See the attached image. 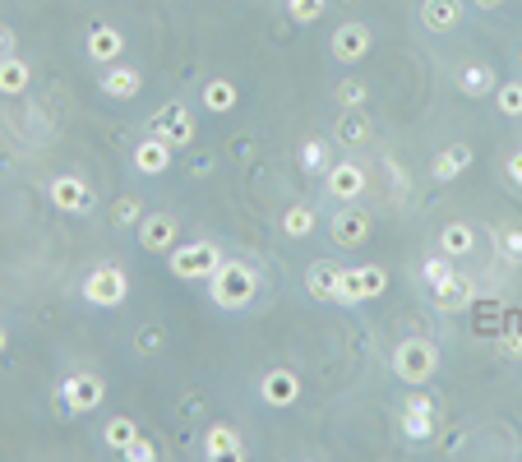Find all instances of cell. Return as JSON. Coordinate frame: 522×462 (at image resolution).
<instances>
[{
    "label": "cell",
    "instance_id": "6da1fadb",
    "mask_svg": "<svg viewBox=\"0 0 522 462\" xmlns=\"http://www.w3.org/2000/svg\"><path fill=\"white\" fill-rule=\"evenodd\" d=\"M259 296V273L245 259H222L208 278V301L218 310H245Z\"/></svg>",
    "mask_w": 522,
    "mask_h": 462
},
{
    "label": "cell",
    "instance_id": "7a4b0ae2",
    "mask_svg": "<svg viewBox=\"0 0 522 462\" xmlns=\"http://www.w3.org/2000/svg\"><path fill=\"white\" fill-rule=\"evenodd\" d=\"M439 370V347L430 338H407L398 342V352H393V375L407 384V389H421L430 384Z\"/></svg>",
    "mask_w": 522,
    "mask_h": 462
},
{
    "label": "cell",
    "instance_id": "3957f363",
    "mask_svg": "<svg viewBox=\"0 0 522 462\" xmlns=\"http://www.w3.org/2000/svg\"><path fill=\"white\" fill-rule=\"evenodd\" d=\"M222 259H227V255H222L213 241H190V245H171V250H167L171 278H181V282H208Z\"/></svg>",
    "mask_w": 522,
    "mask_h": 462
},
{
    "label": "cell",
    "instance_id": "277c9868",
    "mask_svg": "<svg viewBox=\"0 0 522 462\" xmlns=\"http://www.w3.org/2000/svg\"><path fill=\"white\" fill-rule=\"evenodd\" d=\"M79 292H84L88 305H98V310H116V305H125V296H130V278H125V268H116V264H98L84 278Z\"/></svg>",
    "mask_w": 522,
    "mask_h": 462
},
{
    "label": "cell",
    "instance_id": "5b68a950",
    "mask_svg": "<svg viewBox=\"0 0 522 462\" xmlns=\"http://www.w3.org/2000/svg\"><path fill=\"white\" fill-rule=\"evenodd\" d=\"M195 116H190V107L185 102H162L153 116H148V134H158V139H167L171 148H190L195 144Z\"/></svg>",
    "mask_w": 522,
    "mask_h": 462
},
{
    "label": "cell",
    "instance_id": "8992f818",
    "mask_svg": "<svg viewBox=\"0 0 522 462\" xmlns=\"http://www.w3.org/2000/svg\"><path fill=\"white\" fill-rule=\"evenodd\" d=\"M56 398H61L65 412L84 416V412H98V407H102V398H107V384H102L93 370H79V375H65L61 379Z\"/></svg>",
    "mask_w": 522,
    "mask_h": 462
},
{
    "label": "cell",
    "instance_id": "52a82bcc",
    "mask_svg": "<svg viewBox=\"0 0 522 462\" xmlns=\"http://www.w3.org/2000/svg\"><path fill=\"white\" fill-rule=\"evenodd\" d=\"M389 287V273L379 264H361V268H342V282H338V305H361V301H375L384 296Z\"/></svg>",
    "mask_w": 522,
    "mask_h": 462
},
{
    "label": "cell",
    "instance_id": "ba28073f",
    "mask_svg": "<svg viewBox=\"0 0 522 462\" xmlns=\"http://www.w3.org/2000/svg\"><path fill=\"white\" fill-rule=\"evenodd\" d=\"M328 236H333L338 250H356V245L370 241V213L356 204H342L338 213L328 218Z\"/></svg>",
    "mask_w": 522,
    "mask_h": 462
},
{
    "label": "cell",
    "instance_id": "9c48e42d",
    "mask_svg": "<svg viewBox=\"0 0 522 462\" xmlns=\"http://www.w3.org/2000/svg\"><path fill=\"white\" fill-rule=\"evenodd\" d=\"M324 190L338 204H356V199L370 190V176H365L361 162H333V167L324 171Z\"/></svg>",
    "mask_w": 522,
    "mask_h": 462
},
{
    "label": "cell",
    "instance_id": "30bf717a",
    "mask_svg": "<svg viewBox=\"0 0 522 462\" xmlns=\"http://www.w3.org/2000/svg\"><path fill=\"white\" fill-rule=\"evenodd\" d=\"M47 199L56 213H88V208H93V185H88L84 176L65 171V176H56V181L47 185Z\"/></svg>",
    "mask_w": 522,
    "mask_h": 462
},
{
    "label": "cell",
    "instance_id": "8fae6325",
    "mask_svg": "<svg viewBox=\"0 0 522 462\" xmlns=\"http://www.w3.org/2000/svg\"><path fill=\"white\" fill-rule=\"evenodd\" d=\"M328 47H333V56H338L342 65H361L365 56L375 51V33H370L365 24H338Z\"/></svg>",
    "mask_w": 522,
    "mask_h": 462
},
{
    "label": "cell",
    "instance_id": "7c38bea8",
    "mask_svg": "<svg viewBox=\"0 0 522 462\" xmlns=\"http://www.w3.org/2000/svg\"><path fill=\"white\" fill-rule=\"evenodd\" d=\"M259 398L268 402V407H292L296 398H301V375L296 370H287V365H273V370H264V379H259Z\"/></svg>",
    "mask_w": 522,
    "mask_h": 462
},
{
    "label": "cell",
    "instance_id": "4fadbf2b",
    "mask_svg": "<svg viewBox=\"0 0 522 462\" xmlns=\"http://www.w3.org/2000/svg\"><path fill=\"white\" fill-rule=\"evenodd\" d=\"M84 56L93 65H116L125 56V33L111 24H93L84 37Z\"/></svg>",
    "mask_w": 522,
    "mask_h": 462
},
{
    "label": "cell",
    "instance_id": "5bb4252c",
    "mask_svg": "<svg viewBox=\"0 0 522 462\" xmlns=\"http://www.w3.org/2000/svg\"><path fill=\"white\" fill-rule=\"evenodd\" d=\"M430 301H435V310H444V315H458V310H467V305L476 301V282L462 278V273H449L439 287H430Z\"/></svg>",
    "mask_w": 522,
    "mask_h": 462
},
{
    "label": "cell",
    "instance_id": "9a60e30c",
    "mask_svg": "<svg viewBox=\"0 0 522 462\" xmlns=\"http://www.w3.org/2000/svg\"><path fill=\"white\" fill-rule=\"evenodd\" d=\"M402 430H407V439H430L439 430V407L425 393H412L402 407Z\"/></svg>",
    "mask_w": 522,
    "mask_h": 462
},
{
    "label": "cell",
    "instance_id": "2e32d148",
    "mask_svg": "<svg viewBox=\"0 0 522 462\" xmlns=\"http://www.w3.org/2000/svg\"><path fill=\"white\" fill-rule=\"evenodd\" d=\"M139 245H144V250H153V255H167L171 245H176V218H171V213H144V218H139Z\"/></svg>",
    "mask_w": 522,
    "mask_h": 462
},
{
    "label": "cell",
    "instance_id": "e0dca14e",
    "mask_svg": "<svg viewBox=\"0 0 522 462\" xmlns=\"http://www.w3.org/2000/svg\"><path fill=\"white\" fill-rule=\"evenodd\" d=\"M102 93L116 102H134L144 93V74L134 70V65H121V61L107 65V70H102Z\"/></svg>",
    "mask_w": 522,
    "mask_h": 462
},
{
    "label": "cell",
    "instance_id": "ac0fdd59",
    "mask_svg": "<svg viewBox=\"0 0 522 462\" xmlns=\"http://www.w3.org/2000/svg\"><path fill=\"white\" fill-rule=\"evenodd\" d=\"M338 282H342L338 259H315L310 273H305V292H310V301H338Z\"/></svg>",
    "mask_w": 522,
    "mask_h": 462
},
{
    "label": "cell",
    "instance_id": "d6986e66",
    "mask_svg": "<svg viewBox=\"0 0 522 462\" xmlns=\"http://www.w3.org/2000/svg\"><path fill=\"white\" fill-rule=\"evenodd\" d=\"M204 458H208V462H241V458H245L241 430H236V426H208V435H204Z\"/></svg>",
    "mask_w": 522,
    "mask_h": 462
},
{
    "label": "cell",
    "instance_id": "ffe728a7",
    "mask_svg": "<svg viewBox=\"0 0 522 462\" xmlns=\"http://www.w3.org/2000/svg\"><path fill=\"white\" fill-rule=\"evenodd\" d=\"M134 171L139 176H162V171L171 167V144L167 139H158V134H148V139H139L134 144Z\"/></svg>",
    "mask_w": 522,
    "mask_h": 462
},
{
    "label": "cell",
    "instance_id": "44dd1931",
    "mask_svg": "<svg viewBox=\"0 0 522 462\" xmlns=\"http://www.w3.org/2000/svg\"><path fill=\"white\" fill-rule=\"evenodd\" d=\"M495 88H499V74L495 65L486 61H467L458 74V93L462 98H495Z\"/></svg>",
    "mask_w": 522,
    "mask_h": 462
},
{
    "label": "cell",
    "instance_id": "7402d4cb",
    "mask_svg": "<svg viewBox=\"0 0 522 462\" xmlns=\"http://www.w3.org/2000/svg\"><path fill=\"white\" fill-rule=\"evenodd\" d=\"M472 144H449V148H439L435 153V162H430V176H435V181H458L462 171L472 167Z\"/></svg>",
    "mask_w": 522,
    "mask_h": 462
},
{
    "label": "cell",
    "instance_id": "603a6c76",
    "mask_svg": "<svg viewBox=\"0 0 522 462\" xmlns=\"http://www.w3.org/2000/svg\"><path fill=\"white\" fill-rule=\"evenodd\" d=\"M458 24H462V0H421V28L449 33Z\"/></svg>",
    "mask_w": 522,
    "mask_h": 462
},
{
    "label": "cell",
    "instance_id": "cb8c5ba5",
    "mask_svg": "<svg viewBox=\"0 0 522 462\" xmlns=\"http://www.w3.org/2000/svg\"><path fill=\"white\" fill-rule=\"evenodd\" d=\"M28 84H33V65L14 51V56H0V93L5 98H19V93H28Z\"/></svg>",
    "mask_w": 522,
    "mask_h": 462
},
{
    "label": "cell",
    "instance_id": "d4e9b609",
    "mask_svg": "<svg viewBox=\"0 0 522 462\" xmlns=\"http://www.w3.org/2000/svg\"><path fill=\"white\" fill-rule=\"evenodd\" d=\"M199 102H204V111H213V116H227V111H236L241 93H236L231 79H208L204 93H199Z\"/></svg>",
    "mask_w": 522,
    "mask_h": 462
},
{
    "label": "cell",
    "instance_id": "484cf974",
    "mask_svg": "<svg viewBox=\"0 0 522 462\" xmlns=\"http://www.w3.org/2000/svg\"><path fill=\"white\" fill-rule=\"evenodd\" d=\"M439 250H444L449 259L472 255V250H476V227H472V222H449V227L439 231Z\"/></svg>",
    "mask_w": 522,
    "mask_h": 462
},
{
    "label": "cell",
    "instance_id": "4316f807",
    "mask_svg": "<svg viewBox=\"0 0 522 462\" xmlns=\"http://www.w3.org/2000/svg\"><path fill=\"white\" fill-rule=\"evenodd\" d=\"M338 144H347V148H356V144H365L370 139V116H365L361 107H352V111H342L338 116Z\"/></svg>",
    "mask_w": 522,
    "mask_h": 462
},
{
    "label": "cell",
    "instance_id": "83f0119b",
    "mask_svg": "<svg viewBox=\"0 0 522 462\" xmlns=\"http://www.w3.org/2000/svg\"><path fill=\"white\" fill-rule=\"evenodd\" d=\"M134 439H139V426H134L130 416H111L107 426H102V444H107V449H116V453H125Z\"/></svg>",
    "mask_w": 522,
    "mask_h": 462
},
{
    "label": "cell",
    "instance_id": "f1b7e54d",
    "mask_svg": "<svg viewBox=\"0 0 522 462\" xmlns=\"http://www.w3.org/2000/svg\"><path fill=\"white\" fill-rule=\"evenodd\" d=\"M315 231V208L310 204H292L282 213V236H292V241H305Z\"/></svg>",
    "mask_w": 522,
    "mask_h": 462
},
{
    "label": "cell",
    "instance_id": "f546056e",
    "mask_svg": "<svg viewBox=\"0 0 522 462\" xmlns=\"http://www.w3.org/2000/svg\"><path fill=\"white\" fill-rule=\"evenodd\" d=\"M495 250L509 264H522V222H499L495 227Z\"/></svg>",
    "mask_w": 522,
    "mask_h": 462
},
{
    "label": "cell",
    "instance_id": "4dcf8cb0",
    "mask_svg": "<svg viewBox=\"0 0 522 462\" xmlns=\"http://www.w3.org/2000/svg\"><path fill=\"white\" fill-rule=\"evenodd\" d=\"M365 98H370V84H365L361 74H352V79H342V84L333 88V102H338L342 111H352V107H365Z\"/></svg>",
    "mask_w": 522,
    "mask_h": 462
},
{
    "label": "cell",
    "instance_id": "1f68e13d",
    "mask_svg": "<svg viewBox=\"0 0 522 462\" xmlns=\"http://www.w3.org/2000/svg\"><path fill=\"white\" fill-rule=\"evenodd\" d=\"M495 107H499V116L518 121L522 116V79H504V84L495 88Z\"/></svg>",
    "mask_w": 522,
    "mask_h": 462
},
{
    "label": "cell",
    "instance_id": "d6a6232c",
    "mask_svg": "<svg viewBox=\"0 0 522 462\" xmlns=\"http://www.w3.org/2000/svg\"><path fill=\"white\" fill-rule=\"evenodd\" d=\"M144 213H148L144 199H134V195H121L116 204H111V222H116V227H139Z\"/></svg>",
    "mask_w": 522,
    "mask_h": 462
},
{
    "label": "cell",
    "instance_id": "836d02e7",
    "mask_svg": "<svg viewBox=\"0 0 522 462\" xmlns=\"http://www.w3.org/2000/svg\"><path fill=\"white\" fill-rule=\"evenodd\" d=\"M301 167L315 171V176H324L328 167H333V158H328V144L324 139H305L301 144Z\"/></svg>",
    "mask_w": 522,
    "mask_h": 462
},
{
    "label": "cell",
    "instance_id": "e575fe53",
    "mask_svg": "<svg viewBox=\"0 0 522 462\" xmlns=\"http://www.w3.org/2000/svg\"><path fill=\"white\" fill-rule=\"evenodd\" d=\"M453 273V264H449V255H444V250H439V255H430L421 264V278H425V287H439V282L449 278Z\"/></svg>",
    "mask_w": 522,
    "mask_h": 462
},
{
    "label": "cell",
    "instance_id": "d590c367",
    "mask_svg": "<svg viewBox=\"0 0 522 462\" xmlns=\"http://www.w3.org/2000/svg\"><path fill=\"white\" fill-rule=\"evenodd\" d=\"M134 347H139V352H144V356H153V352H162V347H167V333H162L158 324H148V329H139Z\"/></svg>",
    "mask_w": 522,
    "mask_h": 462
},
{
    "label": "cell",
    "instance_id": "8d00e7d4",
    "mask_svg": "<svg viewBox=\"0 0 522 462\" xmlns=\"http://www.w3.org/2000/svg\"><path fill=\"white\" fill-rule=\"evenodd\" d=\"M287 10H292L296 24H315L319 14H324V0H287Z\"/></svg>",
    "mask_w": 522,
    "mask_h": 462
},
{
    "label": "cell",
    "instance_id": "74e56055",
    "mask_svg": "<svg viewBox=\"0 0 522 462\" xmlns=\"http://www.w3.org/2000/svg\"><path fill=\"white\" fill-rule=\"evenodd\" d=\"M121 458H125V462H153V458H158V444L139 435V439H134V444H130V449L121 453Z\"/></svg>",
    "mask_w": 522,
    "mask_h": 462
},
{
    "label": "cell",
    "instance_id": "f35d334b",
    "mask_svg": "<svg viewBox=\"0 0 522 462\" xmlns=\"http://www.w3.org/2000/svg\"><path fill=\"white\" fill-rule=\"evenodd\" d=\"M504 176H509L513 190H522V148H513L509 158H504Z\"/></svg>",
    "mask_w": 522,
    "mask_h": 462
},
{
    "label": "cell",
    "instance_id": "ab89813d",
    "mask_svg": "<svg viewBox=\"0 0 522 462\" xmlns=\"http://www.w3.org/2000/svg\"><path fill=\"white\" fill-rule=\"evenodd\" d=\"M0 56H14V28H0Z\"/></svg>",
    "mask_w": 522,
    "mask_h": 462
},
{
    "label": "cell",
    "instance_id": "60d3db41",
    "mask_svg": "<svg viewBox=\"0 0 522 462\" xmlns=\"http://www.w3.org/2000/svg\"><path fill=\"white\" fill-rule=\"evenodd\" d=\"M504 352H509V356H513V352H522V333H518V329L509 333V342H504Z\"/></svg>",
    "mask_w": 522,
    "mask_h": 462
},
{
    "label": "cell",
    "instance_id": "b9f144b4",
    "mask_svg": "<svg viewBox=\"0 0 522 462\" xmlns=\"http://www.w3.org/2000/svg\"><path fill=\"white\" fill-rule=\"evenodd\" d=\"M476 10H499V5H504V0H472Z\"/></svg>",
    "mask_w": 522,
    "mask_h": 462
},
{
    "label": "cell",
    "instance_id": "7bdbcfd3",
    "mask_svg": "<svg viewBox=\"0 0 522 462\" xmlns=\"http://www.w3.org/2000/svg\"><path fill=\"white\" fill-rule=\"evenodd\" d=\"M5 347H10V329L0 324V356H5Z\"/></svg>",
    "mask_w": 522,
    "mask_h": 462
}]
</instances>
